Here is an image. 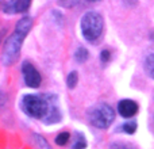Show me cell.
Wrapping results in <instances>:
<instances>
[{
	"mask_svg": "<svg viewBox=\"0 0 154 149\" xmlns=\"http://www.w3.org/2000/svg\"><path fill=\"white\" fill-rule=\"evenodd\" d=\"M32 27V19L30 16H24L16 23L15 31L12 35L5 40L4 46H3L2 52V61L4 65H11L16 61L20 53V48L23 43L26 35Z\"/></svg>",
	"mask_w": 154,
	"mask_h": 149,
	"instance_id": "6da1fadb",
	"label": "cell"
},
{
	"mask_svg": "<svg viewBox=\"0 0 154 149\" xmlns=\"http://www.w3.org/2000/svg\"><path fill=\"white\" fill-rule=\"evenodd\" d=\"M103 29L104 21L100 14L95 12V11H89V12L84 14V16L81 18V33L85 40L89 42L95 43L96 41L100 40L101 34H103Z\"/></svg>",
	"mask_w": 154,
	"mask_h": 149,
	"instance_id": "7a4b0ae2",
	"label": "cell"
},
{
	"mask_svg": "<svg viewBox=\"0 0 154 149\" xmlns=\"http://www.w3.org/2000/svg\"><path fill=\"white\" fill-rule=\"evenodd\" d=\"M87 117L95 128L108 129L115 119V111L109 104L97 103L88 110Z\"/></svg>",
	"mask_w": 154,
	"mask_h": 149,
	"instance_id": "3957f363",
	"label": "cell"
},
{
	"mask_svg": "<svg viewBox=\"0 0 154 149\" xmlns=\"http://www.w3.org/2000/svg\"><path fill=\"white\" fill-rule=\"evenodd\" d=\"M22 110L32 118L43 119L50 109V100L48 96L42 98L38 95H24L22 99Z\"/></svg>",
	"mask_w": 154,
	"mask_h": 149,
	"instance_id": "277c9868",
	"label": "cell"
},
{
	"mask_svg": "<svg viewBox=\"0 0 154 149\" xmlns=\"http://www.w3.org/2000/svg\"><path fill=\"white\" fill-rule=\"evenodd\" d=\"M22 73H23L24 81L29 87L31 88H38L41 85L42 81V77H41L39 72L35 69L34 65H31L30 62H24L23 67H22Z\"/></svg>",
	"mask_w": 154,
	"mask_h": 149,
	"instance_id": "5b68a950",
	"label": "cell"
},
{
	"mask_svg": "<svg viewBox=\"0 0 154 149\" xmlns=\"http://www.w3.org/2000/svg\"><path fill=\"white\" fill-rule=\"evenodd\" d=\"M139 107L138 104L135 103L134 100H130V99H123V100L119 102L118 104V111L119 114L122 115L123 118H131L138 113Z\"/></svg>",
	"mask_w": 154,
	"mask_h": 149,
	"instance_id": "8992f818",
	"label": "cell"
},
{
	"mask_svg": "<svg viewBox=\"0 0 154 149\" xmlns=\"http://www.w3.org/2000/svg\"><path fill=\"white\" fill-rule=\"evenodd\" d=\"M49 100H50V109H49V113L46 114V117L43 118V122L50 125V123H57L61 121V113H60V109L57 106V103H54L53 96H48Z\"/></svg>",
	"mask_w": 154,
	"mask_h": 149,
	"instance_id": "52a82bcc",
	"label": "cell"
},
{
	"mask_svg": "<svg viewBox=\"0 0 154 149\" xmlns=\"http://www.w3.org/2000/svg\"><path fill=\"white\" fill-rule=\"evenodd\" d=\"M145 71L152 79H154V53L149 54L145 60Z\"/></svg>",
	"mask_w": 154,
	"mask_h": 149,
	"instance_id": "ba28073f",
	"label": "cell"
},
{
	"mask_svg": "<svg viewBox=\"0 0 154 149\" xmlns=\"http://www.w3.org/2000/svg\"><path fill=\"white\" fill-rule=\"evenodd\" d=\"M87 147V140L84 138L81 133H76V137H75V142H73V147L72 149H84Z\"/></svg>",
	"mask_w": 154,
	"mask_h": 149,
	"instance_id": "9c48e42d",
	"label": "cell"
},
{
	"mask_svg": "<svg viewBox=\"0 0 154 149\" xmlns=\"http://www.w3.org/2000/svg\"><path fill=\"white\" fill-rule=\"evenodd\" d=\"M88 56H89V53H88L87 49H84V48H79V49L76 50L75 59H76L79 62H84L85 60L88 59Z\"/></svg>",
	"mask_w": 154,
	"mask_h": 149,
	"instance_id": "30bf717a",
	"label": "cell"
},
{
	"mask_svg": "<svg viewBox=\"0 0 154 149\" xmlns=\"http://www.w3.org/2000/svg\"><path fill=\"white\" fill-rule=\"evenodd\" d=\"M69 137H70V134L68 133V132H62V133H60L58 136L56 137V144L60 145V147H64V145L69 141Z\"/></svg>",
	"mask_w": 154,
	"mask_h": 149,
	"instance_id": "8fae6325",
	"label": "cell"
},
{
	"mask_svg": "<svg viewBox=\"0 0 154 149\" xmlns=\"http://www.w3.org/2000/svg\"><path fill=\"white\" fill-rule=\"evenodd\" d=\"M77 80H79V74L77 72H70L68 74V79H66V84L69 88H75L77 84Z\"/></svg>",
	"mask_w": 154,
	"mask_h": 149,
	"instance_id": "7c38bea8",
	"label": "cell"
},
{
	"mask_svg": "<svg viewBox=\"0 0 154 149\" xmlns=\"http://www.w3.org/2000/svg\"><path fill=\"white\" fill-rule=\"evenodd\" d=\"M34 138H35V142L38 144V147H39V149H51L50 147H49L48 141H46L43 137H41V136H38V134H35Z\"/></svg>",
	"mask_w": 154,
	"mask_h": 149,
	"instance_id": "4fadbf2b",
	"label": "cell"
},
{
	"mask_svg": "<svg viewBox=\"0 0 154 149\" xmlns=\"http://www.w3.org/2000/svg\"><path fill=\"white\" fill-rule=\"evenodd\" d=\"M123 130L126 132L127 134H134L135 133V130H137V122H127V123H125L123 125Z\"/></svg>",
	"mask_w": 154,
	"mask_h": 149,
	"instance_id": "5bb4252c",
	"label": "cell"
},
{
	"mask_svg": "<svg viewBox=\"0 0 154 149\" xmlns=\"http://www.w3.org/2000/svg\"><path fill=\"white\" fill-rule=\"evenodd\" d=\"M109 149H134L130 144H126V142H114L111 144Z\"/></svg>",
	"mask_w": 154,
	"mask_h": 149,
	"instance_id": "9a60e30c",
	"label": "cell"
},
{
	"mask_svg": "<svg viewBox=\"0 0 154 149\" xmlns=\"http://www.w3.org/2000/svg\"><path fill=\"white\" fill-rule=\"evenodd\" d=\"M60 3L62 5H65V7H73L75 4L79 3V0H60Z\"/></svg>",
	"mask_w": 154,
	"mask_h": 149,
	"instance_id": "2e32d148",
	"label": "cell"
},
{
	"mask_svg": "<svg viewBox=\"0 0 154 149\" xmlns=\"http://www.w3.org/2000/svg\"><path fill=\"white\" fill-rule=\"evenodd\" d=\"M109 57H111V54H109L108 50H103V52H101L100 59H101V61H103V62H107V61H108Z\"/></svg>",
	"mask_w": 154,
	"mask_h": 149,
	"instance_id": "e0dca14e",
	"label": "cell"
},
{
	"mask_svg": "<svg viewBox=\"0 0 154 149\" xmlns=\"http://www.w3.org/2000/svg\"><path fill=\"white\" fill-rule=\"evenodd\" d=\"M91 2H97V0H91Z\"/></svg>",
	"mask_w": 154,
	"mask_h": 149,
	"instance_id": "ac0fdd59",
	"label": "cell"
}]
</instances>
